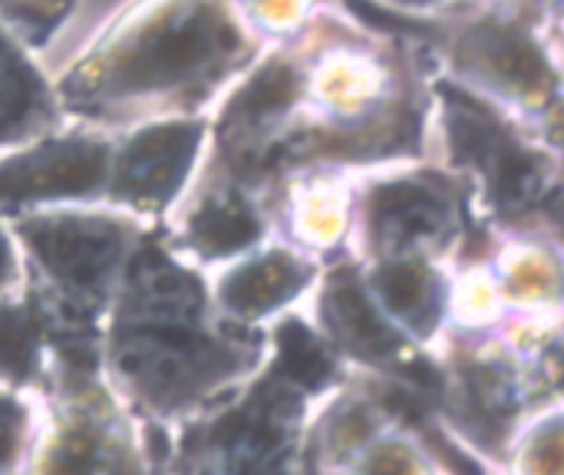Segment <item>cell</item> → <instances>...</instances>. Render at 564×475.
Segmentation results:
<instances>
[{
	"mask_svg": "<svg viewBox=\"0 0 564 475\" xmlns=\"http://www.w3.org/2000/svg\"><path fill=\"white\" fill-rule=\"evenodd\" d=\"M195 241L212 251V255H228L245 248L248 241H254L258 235V222L251 218L248 208L241 205H221V208H205L195 225H192Z\"/></svg>",
	"mask_w": 564,
	"mask_h": 475,
	"instance_id": "obj_8",
	"label": "cell"
},
{
	"mask_svg": "<svg viewBox=\"0 0 564 475\" xmlns=\"http://www.w3.org/2000/svg\"><path fill=\"white\" fill-rule=\"evenodd\" d=\"M377 288H380L383 301H387L397 314H403V317H410V321L430 324L433 298H430L426 278H423L416 268H410V265H390V268H383V271L377 274Z\"/></svg>",
	"mask_w": 564,
	"mask_h": 475,
	"instance_id": "obj_10",
	"label": "cell"
},
{
	"mask_svg": "<svg viewBox=\"0 0 564 475\" xmlns=\"http://www.w3.org/2000/svg\"><path fill=\"white\" fill-rule=\"evenodd\" d=\"M33 235V248L43 255V261L63 274L73 284H93L106 265L112 261L119 238L106 225H79V222H63V225H40Z\"/></svg>",
	"mask_w": 564,
	"mask_h": 475,
	"instance_id": "obj_4",
	"label": "cell"
},
{
	"mask_svg": "<svg viewBox=\"0 0 564 475\" xmlns=\"http://www.w3.org/2000/svg\"><path fill=\"white\" fill-rule=\"evenodd\" d=\"M198 145V126H162L139 136L119 172V188L135 198H165L178 188Z\"/></svg>",
	"mask_w": 564,
	"mask_h": 475,
	"instance_id": "obj_3",
	"label": "cell"
},
{
	"mask_svg": "<svg viewBox=\"0 0 564 475\" xmlns=\"http://www.w3.org/2000/svg\"><path fill=\"white\" fill-rule=\"evenodd\" d=\"M373 212L383 222H400L406 231H423L433 228L436 222V198L416 185H387L373 195Z\"/></svg>",
	"mask_w": 564,
	"mask_h": 475,
	"instance_id": "obj_11",
	"label": "cell"
},
{
	"mask_svg": "<svg viewBox=\"0 0 564 475\" xmlns=\"http://www.w3.org/2000/svg\"><path fill=\"white\" fill-rule=\"evenodd\" d=\"M473 50L489 66H496L506 79H516L525 89H539V86L552 83V73H549L545 60L519 33H509V30H499V26H482L473 36Z\"/></svg>",
	"mask_w": 564,
	"mask_h": 475,
	"instance_id": "obj_7",
	"label": "cell"
},
{
	"mask_svg": "<svg viewBox=\"0 0 564 475\" xmlns=\"http://www.w3.org/2000/svg\"><path fill=\"white\" fill-rule=\"evenodd\" d=\"M301 281L304 278L294 268V261H288L284 255H271L251 268L235 271L225 281V301L241 314H258V311H268L278 301H284Z\"/></svg>",
	"mask_w": 564,
	"mask_h": 475,
	"instance_id": "obj_6",
	"label": "cell"
},
{
	"mask_svg": "<svg viewBox=\"0 0 564 475\" xmlns=\"http://www.w3.org/2000/svg\"><path fill=\"white\" fill-rule=\"evenodd\" d=\"M278 344H281V370L288 377H294L301 387L317 390L330 377V360L324 357L321 344L311 337L307 327L284 324L281 334H278Z\"/></svg>",
	"mask_w": 564,
	"mask_h": 475,
	"instance_id": "obj_9",
	"label": "cell"
},
{
	"mask_svg": "<svg viewBox=\"0 0 564 475\" xmlns=\"http://www.w3.org/2000/svg\"><path fill=\"white\" fill-rule=\"evenodd\" d=\"M33 364V327L20 311H0V367L26 377Z\"/></svg>",
	"mask_w": 564,
	"mask_h": 475,
	"instance_id": "obj_13",
	"label": "cell"
},
{
	"mask_svg": "<svg viewBox=\"0 0 564 475\" xmlns=\"http://www.w3.org/2000/svg\"><path fill=\"white\" fill-rule=\"evenodd\" d=\"M235 46V30L208 7L192 10L185 20L172 23L145 36V43L129 53L112 76L119 89H145V86H169L185 79L212 56Z\"/></svg>",
	"mask_w": 564,
	"mask_h": 475,
	"instance_id": "obj_1",
	"label": "cell"
},
{
	"mask_svg": "<svg viewBox=\"0 0 564 475\" xmlns=\"http://www.w3.org/2000/svg\"><path fill=\"white\" fill-rule=\"evenodd\" d=\"M330 314H334L340 337L350 344V350L380 357L397 347V334L377 317L373 304L364 298L354 278H337L334 294H330Z\"/></svg>",
	"mask_w": 564,
	"mask_h": 475,
	"instance_id": "obj_5",
	"label": "cell"
},
{
	"mask_svg": "<svg viewBox=\"0 0 564 475\" xmlns=\"http://www.w3.org/2000/svg\"><path fill=\"white\" fill-rule=\"evenodd\" d=\"M106 172L99 145H46L0 169V198L66 195L93 188Z\"/></svg>",
	"mask_w": 564,
	"mask_h": 475,
	"instance_id": "obj_2",
	"label": "cell"
},
{
	"mask_svg": "<svg viewBox=\"0 0 564 475\" xmlns=\"http://www.w3.org/2000/svg\"><path fill=\"white\" fill-rule=\"evenodd\" d=\"M69 10V0H33V3H13L10 7V13L36 36V30H40V36L43 33H50L56 23H59V17Z\"/></svg>",
	"mask_w": 564,
	"mask_h": 475,
	"instance_id": "obj_15",
	"label": "cell"
},
{
	"mask_svg": "<svg viewBox=\"0 0 564 475\" xmlns=\"http://www.w3.org/2000/svg\"><path fill=\"white\" fill-rule=\"evenodd\" d=\"M17 73H20L17 63L0 50V126H7L13 112H23L26 96H30V79Z\"/></svg>",
	"mask_w": 564,
	"mask_h": 475,
	"instance_id": "obj_14",
	"label": "cell"
},
{
	"mask_svg": "<svg viewBox=\"0 0 564 475\" xmlns=\"http://www.w3.org/2000/svg\"><path fill=\"white\" fill-rule=\"evenodd\" d=\"M294 73L281 63L274 66H264L245 89L241 96L235 99V112L241 116H258V112H271V109H281L294 99Z\"/></svg>",
	"mask_w": 564,
	"mask_h": 475,
	"instance_id": "obj_12",
	"label": "cell"
},
{
	"mask_svg": "<svg viewBox=\"0 0 564 475\" xmlns=\"http://www.w3.org/2000/svg\"><path fill=\"white\" fill-rule=\"evenodd\" d=\"M3 268H7V251H3V241H0V274H3Z\"/></svg>",
	"mask_w": 564,
	"mask_h": 475,
	"instance_id": "obj_18",
	"label": "cell"
},
{
	"mask_svg": "<svg viewBox=\"0 0 564 475\" xmlns=\"http://www.w3.org/2000/svg\"><path fill=\"white\" fill-rule=\"evenodd\" d=\"M347 7H350L360 20H367L370 26H380V30H423V23L406 20V17H400V13H393V10H383V7H377V3H370V0H347Z\"/></svg>",
	"mask_w": 564,
	"mask_h": 475,
	"instance_id": "obj_16",
	"label": "cell"
},
{
	"mask_svg": "<svg viewBox=\"0 0 564 475\" xmlns=\"http://www.w3.org/2000/svg\"><path fill=\"white\" fill-rule=\"evenodd\" d=\"M20 407L10 400H0V463L13 456V443H17V430H20Z\"/></svg>",
	"mask_w": 564,
	"mask_h": 475,
	"instance_id": "obj_17",
	"label": "cell"
}]
</instances>
